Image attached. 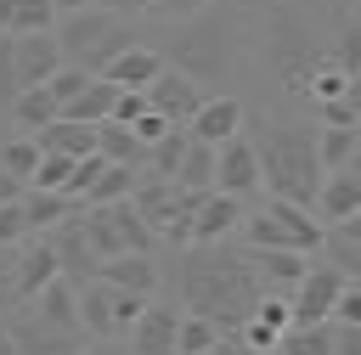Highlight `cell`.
<instances>
[{
  "mask_svg": "<svg viewBox=\"0 0 361 355\" xmlns=\"http://www.w3.org/2000/svg\"><path fill=\"white\" fill-rule=\"evenodd\" d=\"M34 231H28V220H23V197L17 203H0V248H17V242H28Z\"/></svg>",
  "mask_w": 361,
  "mask_h": 355,
  "instance_id": "obj_41",
  "label": "cell"
},
{
  "mask_svg": "<svg viewBox=\"0 0 361 355\" xmlns=\"http://www.w3.org/2000/svg\"><path fill=\"white\" fill-rule=\"evenodd\" d=\"M0 34H11V0H0Z\"/></svg>",
  "mask_w": 361,
  "mask_h": 355,
  "instance_id": "obj_51",
  "label": "cell"
},
{
  "mask_svg": "<svg viewBox=\"0 0 361 355\" xmlns=\"http://www.w3.org/2000/svg\"><path fill=\"white\" fill-rule=\"evenodd\" d=\"M203 192H186L175 180H158V175H135V192H130V208L152 225L158 242L169 248H186L192 242V208H197Z\"/></svg>",
  "mask_w": 361,
  "mask_h": 355,
  "instance_id": "obj_7",
  "label": "cell"
},
{
  "mask_svg": "<svg viewBox=\"0 0 361 355\" xmlns=\"http://www.w3.org/2000/svg\"><path fill=\"white\" fill-rule=\"evenodd\" d=\"M243 124H248V107L220 90V96H203V101H197V113L186 118V135L203 141V147H220V141H231Z\"/></svg>",
  "mask_w": 361,
  "mask_h": 355,
  "instance_id": "obj_13",
  "label": "cell"
},
{
  "mask_svg": "<svg viewBox=\"0 0 361 355\" xmlns=\"http://www.w3.org/2000/svg\"><path fill=\"white\" fill-rule=\"evenodd\" d=\"M350 276H338L327 259H316L310 254V265H305V276L288 287V327H310V321H327V310H333V299H338V287H344Z\"/></svg>",
  "mask_w": 361,
  "mask_h": 355,
  "instance_id": "obj_8",
  "label": "cell"
},
{
  "mask_svg": "<svg viewBox=\"0 0 361 355\" xmlns=\"http://www.w3.org/2000/svg\"><path fill=\"white\" fill-rule=\"evenodd\" d=\"M316 124L355 130V124H361V90H350V96H333V101H316Z\"/></svg>",
  "mask_w": 361,
  "mask_h": 355,
  "instance_id": "obj_38",
  "label": "cell"
},
{
  "mask_svg": "<svg viewBox=\"0 0 361 355\" xmlns=\"http://www.w3.org/2000/svg\"><path fill=\"white\" fill-rule=\"evenodd\" d=\"M73 299H79V332H85V338H118V321H113V287H107L102 276L79 282Z\"/></svg>",
  "mask_w": 361,
  "mask_h": 355,
  "instance_id": "obj_23",
  "label": "cell"
},
{
  "mask_svg": "<svg viewBox=\"0 0 361 355\" xmlns=\"http://www.w3.org/2000/svg\"><path fill=\"white\" fill-rule=\"evenodd\" d=\"M96 276L107 287H124V293L152 299L158 282H164V265H158V254H113V259H96Z\"/></svg>",
  "mask_w": 361,
  "mask_h": 355,
  "instance_id": "obj_18",
  "label": "cell"
},
{
  "mask_svg": "<svg viewBox=\"0 0 361 355\" xmlns=\"http://www.w3.org/2000/svg\"><path fill=\"white\" fill-rule=\"evenodd\" d=\"M243 130H248L254 158H259V192L310 208V197H316V186H322L316 124H299V118H259V124H243Z\"/></svg>",
  "mask_w": 361,
  "mask_h": 355,
  "instance_id": "obj_2",
  "label": "cell"
},
{
  "mask_svg": "<svg viewBox=\"0 0 361 355\" xmlns=\"http://www.w3.org/2000/svg\"><path fill=\"white\" fill-rule=\"evenodd\" d=\"M355 152H361V124H355V130L316 124V158H322V175H327V169H344V163H355Z\"/></svg>",
  "mask_w": 361,
  "mask_h": 355,
  "instance_id": "obj_30",
  "label": "cell"
},
{
  "mask_svg": "<svg viewBox=\"0 0 361 355\" xmlns=\"http://www.w3.org/2000/svg\"><path fill=\"white\" fill-rule=\"evenodd\" d=\"M175 327H180V304L152 293V299L141 304V316L130 321L124 349H130V355H175Z\"/></svg>",
  "mask_w": 361,
  "mask_h": 355,
  "instance_id": "obj_10",
  "label": "cell"
},
{
  "mask_svg": "<svg viewBox=\"0 0 361 355\" xmlns=\"http://www.w3.org/2000/svg\"><path fill=\"white\" fill-rule=\"evenodd\" d=\"M56 11L51 0H11V34H51Z\"/></svg>",
  "mask_w": 361,
  "mask_h": 355,
  "instance_id": "obj_36",
  "label": "cell"
},
{
  "mask_svg": "<svg viewBox=\"0 0 361 355\" xmlns=\"http://www.w3.org/2000/svg\"><path fill=\"white\" fill-rule=\"evenodd\" d=\"M34 163H39V147H34V135H23V130H17V135H6V141H0V169H6V175H17L23 186H28Z\"/></svg>",
  "mask_w": 361,
  "mask_h": 355,
  "instance_id": "obj_34",
  "label": "cell"
},
{
  "mask_svg": "<svg viewBox=\"0 0 361 355\" xmlns=\"http://www.w3.org/2000/svg\"><path fill=\"white\" fill-rule=\"evenodd\" d=\"M6 338L17 344V355H79V344H85V332H68V327H51V321H39L28 304H17V310H6Z\"/></svg>",
  "mask_w": 361,
  "mask_h": 355,
  "instance_id": "obj_9",
  "label": "cell"
},
{
  "mask_svg": "<svg viewBox=\"0 0 361 355\" xmlns=\"http://www.w3.org/2000/svg\"><path fill=\"white\" fill-rule=\"evenodd\" d=\"M310 214H316L322 225H327V220H350V214H361V169H355V163L327 169L322 186H316V197H310Z\"/></svg>",
  "mask_w": 361,
  "mask_h": 355,
  "instance_id": "obj_16",
  "label": "cell"
},
{
  "mask_svg": "<svg viewBox=\"0 0 361 355\" xmlns=\"http://www.w3.org/2000/svg\"><path fill=\"white\" fill-rule=\"evenodd\" d=\"M96 6H107V11H135V0H96Z\"/></svg>",
  "mask_w": 361,
  "mask_h": 355,
  "instance_id": "obj_52",
  "label": "cell"
},
{
  "mask_svg": "<svg viewBox=\"0 0 361 355\" xmlns=\"http://www.w3.org/2000/svg\"><path fill=\"white\" fill-rule=\"evenodd\" d=\"M316 259H327L338 276H361V214L350 220H327L322 225V242H316Z\"/></svg>",
  "mask_w": 361,
  "mask_h": 355,
  "instance_id": "obj_19",
  "label": "cell"
},
{
  "mask_svg": "<svg viewBox=\"0 0 361 355\" xmlns=\"http://www.w3.org/2000/svg\"><path fill=\"white\" fill-rule=\"evenodd\" d=\"M130 130H135V141H141V147H152V141H158V135H164V130H175V124H164V118H158V113H152V107H147V113H141V118H135V124H130Z\"/></svg>",
  "mask_w": 361,
  "mask_h": 355,
  "instance_id": "obj_46",
  "label": "cell"
},
{
  "mask_svg": "<svg viewBox=\"0 0 361 355\" xmlns=\"http://www.w3.org/2000/svg\"><path fill=\"white\" fill-rule=\"evenodd\" d=\"M6 118H11L23 135H34V130H45V124L56 118V101H51L45 85H28V90H17V101L6 107Z\"/></svg>",
  "mask_w": 361,
  "mask_h": 355,
  "instance_id": "obj_28",
  "label": "cell"
},
{
  "mask_svg": "<svg viewBox=\"0 0 361 355\" xmlns=\"http://www.w3.org/2000/svg\"><path fill=\"white\" fill-rule=\"evenodd\" d=\"M85 6H96V0H51V11H56V17H68V11H85Z\"/></svg>",
  "mask_w": 361,
  "mask_h": 355,
  "instance_id": "obj_50",
  "label": "cell"
},
{
  "mask_svg": "<svg viewBox=\"0 0 361 355\" xmlns=\"http://www.w3.org/2000/svg\"><path fill=\"white\" fill-rule=\"evenodd\" d=\"M39 152H62V158H90L96 152V124H73V118H51L45 130H34Z\"/></svg>",
  "mask_w": 361,
  "mask_h": 355,
  "instance_id": "obj_24",
  "label": "cell"
},
{
  "mask_svg": "<svg viewBox=\"0 0 361 355\" xmlns=\"http://www.w3.org/2000/svg\"><path fill=\"white\" fill-rule=\"evenodd\" d=\"M39 237L51 242V254H56V270H62L73 287L96 276V254H90V242H85V225H79V214H68L62 225H51V231H39Z\"/></svg>",
  "mask_w": 361,
  "mask_h": 355,
  "instance_id": "obj_17",
  "label": "cell"
},
{
  "mask_svg": "<svg viewBox=\"0 0 361 355\" xmlns=\"http://www.w3.org/2000/svg\"><path fill=\"white\" fill-rule=\"evenodd\" d=\"M17 197H23V180H17V175H6V169H0V203H17Z\"/></svg>",
  "mask_w": 361,
  "mask_h": 355,
  "instance_id": "obj_49",
  "label": "cell"
},
{
  "mask_svg": "<svg viewBox=\"0 0 361 355\" xmlns=\"http://www.w3.org/2000/svg\"><path fill=\"white\" fill-rule=\"evenodd\" d=\"M214 338H220V327H214V321H203V316L180 310V327H175V355H197V349H209Z\"/></svg>",
  "mask_w": 361,
  "mask_h": 355,
  "instance_id": "obj_35",
  "label": "cell"
},
{
  "mask_svg": "<svg viewBox=\"0 0 361 355\" xmlns=\"http://www.w3.org/2000/svg\"><path fill=\"white\" fill-rule=\"evenodd\" d=\"M180 152H186V130L175 124V130H164V135L147 147V158H141V175H158V180H169V175H175V163H180Z\"/></svg>",
  "mask_w": 361,
  "mask_h": 355,
  "instance_id": "obj_33",
  "label": "cell"
},
{
  "mask_svg": "<svg viewBox=\"0 0 361 355\" xmlns=\"http://www.w3.org/2000/svg\"><path fill=\"white\" fill-rule=\"evenodd\" d=\"M169 282H175V304L203 316V321H214L220 338H231L248 321L254 299L265 293L254 265L243 259V248H226V242H186V248H175Z\"/></svg>",
  "mask_w": 361,
  "mask_h": 355,
  "instance_id": "obj_1",
  "label": "cell"
},
{
  "mask_svg": "<svg viewBox=\"0 0 361 355\" xmlns=\"http://www.w3.org/2000/svg\"><path fill=\"white\" fill-rule=\"evenodd\" d=\"M68 175H73V158H62V152H39L28 186H39V192H68Z\"/></svg>",
  "mask_w": 361,
  "mask_h": 355,
  "instance_id": "obj_37",
  "label": "cell"
},
{
  "mask_svg": "<svg viewBox=\"0 0 361 355\" xmlns=\"http://www.w3.org/2000/svg\"><path fill=\"white\" fill-rule=\"evenodd\" d=\"M243 214H248V203L243 197H231V192H203L197 197V208H192V242H231L237 237V225H243Z\"/></svg>",
  "mask_w": 361,
  "mask_h": 355,
  "instance_id": "obj_14",
  "label": "cell"
},
{
  "mask_svg": "<svg viewBox=\"0 0 361 355\" xmlns=\"http://www.w3.org/2000/svg\"><path fill=\"white\" fill-rule=\"evenodd\" d=\"M96 152H102L107 163H130V169H141V158H147V147L135 141V130H130V124H113V118L96 124Z\"/></svg>",
  "mask_w": 361,
  "mask_h": 355,
  "instance_id": "obj_29",
  "label": "cell"
},
{
  "mask_svg": "<svg viewBox=\"0 0 361 355\" xmlns=\"http://www.w3.org/2000/svg\"><path fill=\"white\" fill-rule=\"evenodd\" d=\"M237 51H243V23L214 0V6L192 11V17H180V23L169 28V39H164L158 56H164L175 73H186L192 85H231Z\"/></svg>",
  "mask_w": 361,
  "mask_h": 355,
  "instance_id": "obj_3",
  "label": "cell"
},
{
  "mask_svg": "<svg viewBox=\"0 0 361 355\" xmlns=\"http://www.w3.org/2000/svg\"><path fill=\"white\" fill-rule=\"evenodd\" d=\"M169 180L186 186V192H209V186H214V147H203V141L186 135V152H180V163H175Z\"/></svg>",
  "mask_w": 361,
  "mask_h": 355,
  "instance_id": "obj_31",
  "label": "cell"
},
{
  "mask_svg": "<svg viewBox=\"0 0 361 355\" xmlns=\"http://www.w3.org/2000/svg\"><path fill=\"white\" fill-rule=\"evenodd\" d=\"M141 96H147V107H152L164 124H180V130H186V118H192V113H197V101H203V85H192L186 73H175V68L164 62V68H158V79H152Z\"/></svg>",
  "mask_w": 361,
  "mask_h": 355,
  "instance_id": "obj_12",
  "label": "cell"
},
{
  "mask_svg": "<svg viewBox=\"0 0 361 355\" xmlns=\"http://www.w3.org/2000/svg\"><path fill=\"white\" fill-rule=\"evenodd\" d=\"M56 45H62V62L85 68V73H102L124 45H135V28L124 11H107V6H85V11H68L56 17Z\"/></svg>",
  "mask_w": 361,
  "mask_h": 355,
  "instance_id": "obj_4",
  "label": "cell"
},
{
  "mask_svg": "<svg viewBox=\"0 0 361 355\" xmlns=\"http://www.w3.org/2000/svg\"><path fill=\"white\" fill-rule=\"evenodd\" d=\"M322 39H316V23L299 11V6H271V17L259 23V56H265V68L299 96V85H305V73L322 62Z\"/></svg>",
  "mask_w": 361,
  "mask_h": 355,
  "instance_id": "obj_5",
  "label": "cell"
},
{
  "mask_svg": "<svg viewBox=\"0 0 361 355\" xmlns=\"http://www.w3.org/2000/svg\"><path fill=\"white\" fill-rule=\"evenodd\" d=\"M79 355H130V349H124L118 338H85V344H79Z\"/></svg>",
  "mask_w": 361,
  "mask_h": 355,
  "instance_id": "obj_47",
  "label": "cell"
},
{
  "mask_svg": "<svg viewBox=\"0 0 361 355\" xmlns=\"http://www.w3.org/2000/svg\"><path fill=\"white\" fill-rule=\"evenodd\" d=\"M214 192H231V197H259V158H254V141L248 130H237L231 141L214 147Z\"/></svg>",
  "mask_w": 361,
  "mask_h": 355,
  "instance_id": "obj_11",
  "label": "cell"
},
{
  "mask_svg": "<svg viewBox=\"0 0 361 355\" xmlns=\"http://www.w3.org/2000/svg\"><path fill=\"white\" fill-rule=\"evenodd\" d=\"M327 62L344 68V73H361V28H355V23H338V39H333Z\"/></svg>",
  "mask_w": 361,
  "mask_h": 355,
  "instance_id": "obj_39",
  "label": "cell"
},
{
  "mask_svg": "<svg viewBox=\"0 0 361 355\" xmlns=\"http://www.w3.org/2000/svg\"><path fill=\"white\" fill-rule=\"evenodd\" d=\"M113 96H118V85H107V79H90L73 101H62V113L56 118H73V124H102L107 113H113Z\"/></svg>",
  "mask_w": 361,
  "mask_h": 355,
  "instance_id": "obj_27",
  "label": "cell"
},
{
  "mask_svg": "<svg viewBox=\"0 0 361 355\" xmlns=\"http://www.w3.org/2000/svg\"><path fill=\"white\" fill-rule=\"evenodd\" d=\"M17 101V68H11V34H0V113Z\"/></svg>",
  "mask_w": 361,
  "mask_h": 355,
  "instance_id": "obj_43",
  "label": "cell"
},
{
  "mask_svg": "<svg viewBox=\"0 0 361 355\" xmlns=\"http://www.w3.org/2000/svg\"><path fill=\"white\" fill-rule=\"evenodd\" d=\"M237 242H243V248H293V254H316V242H322V220H316L305 203L265 197L259 208L243 214Z\"/></svg>",
  "mask_w": 361,
  "mask_h": 355,
  "instance_id": "obj_6",
  "label": "cell"
},
{
  "mask_svg": "<svg viewBox=\"0 0 361 355\" xmlns=\"http://www.w3.org/2000/svg\"><path fill=\"white\" fill-rule=\"evenodd\" d=\"M158 68H164V56H158L152 45H141V39H135V45H124V51H118L96 79H107V85H118V90H147V85L158 79Z\"/></svg>",
  "mask_w": 361,
  "mask_h": 355,
  "instance_id": "obj_22",
  "label": "cell"
},
{
  "mask_svg": "<svg viewBox=\"0 0 361 355\" xmlns=\"http://www.w3.org/2000/svg\"><path fill=\"white\" fill-rule=\"evenodd\" d=\"M28 310H34L39 321H51V327H68V332H79V299H73V282H68V276L45 282V287L28 299Z\"/></svg>",
  "mask_w": 361,
  "mask_h": 355,
  "instance_id": "obj_25",
  "label": "cell"
},
{
  "mask_svg": "<svg viewBox=\"0 0 361 355\" xmlns=\"http://www.w3.org/2000/svg\"><path fill=\"white\" fill-rule=\"evenodd\" d=\"M237 248H243V242H237ZM243 259L254 265V276H259L265 293H288V287L305 276V265H310V254H293V248H243Z\"/></svg>",
  "mask_w": 361,
  "mask_h": 355,
  "instance_id": "obj_21",
  "label": "cell"
},
{
  "mask_svg": "<svg viewBox=\"0 0 361 355\" xmlns=\"http://www.w3.org/2000/svg\"><path fill=\"white\" fill-rule=\"evenodd\" d=\"M327 321H338V327H361V287H355V282H344V287H338V299H333Z\"/></svg>",
  "mask_w": 361,
  "mask_h": 355,
  "instance_id": "obj_42",
  "label": "cell"
},
{
  "mask_svg": "<svg viewBox=\"0 0 361 355\" xmlns=\"http://www.w3.org/2000/svg\"><path fill=\"white\" fill-rule=\"evenodd\" d=\"M141 113H147V96H141V90H118V96H113V113H107V118H113V124H135Z\"/></svg>",
  "mask_w": 361,
  "mask_h": 355,
  "instance_id": "obj_44",
  "label": "cell"
},
{
  "mask_svg": "<svg viewBox=\"0 0 361 355\" xmlns=\"http://www.w3.org/2000/svg\"><path fill=\"white\" fill-rule=\"evenodd\" d=\"M197 355H248V349H243V344H237V332H231V338H214V344H209V349H197Z\"/></svg>",
  "mask_w": 361,
  "mask_h": 355,
  "instance_id": "obj_48",
  "label": "cell"
},
{
  "mask_svg": "<svg viewBox=\"0 0 361 355\" xmlns=\"http://www.w3.org/2000/svg\"><path fill=\"white\" fill-rule=\"evenodd\" d=\"M62 270H56V254H51V242L45 237H28V242H17V265H11V287H17V304H28L45 282H56Z\"/></svg>",
  "mask_w": 361,
  "mask_h": 355,
  "instance_id": "obj_20",
  "label": "cell"
},
{
  "mask_svg": "<svg viewBox=\"0 0 361 355\" xmlns=\"http://www.w3.org/2000/svg\"><path fill=\"white\" fill-rule=\"evenodd\" d=\"M11 68H17V90L45 85L62 68V45L56 34H11Z\"/></svg>",
  "mask_w": 361,
  "mask_h": 355,
  "instance_id": "obj_15",
  "label": "cell"
},
{
  "mask_svg": "<svg viewBox=\"0 0 361 355\" xmlns=\"http://www.w3.org/2000/svg\"><path fill=\"white\" fill-rule=\"evenodd\" d=\"M135 175H141V169H130V163H102V175L85 186L79 203H85V208H90V203H118V197L135 192Z\"/></svg>",
  "mask_w": 361,
  "mask_h": 355,
  "instance_id": "obj_32",
  "label": "cell"
},
{
  "mask_svg": "<svg viewBox=\"0 0 361 355\" xmlns=\"http://www.w3.org/2000/svg\"><path fill=\"white\" fill-rule=\"evenodd\" d=\"M90 79H96V73H85V68H73V62H62V68H56V73L45 79V90H51V101H56V113H62V101H73V96H79V90L90 85Z\"/></svg>",
  "mask_w": 361,
  "mask_h": 355,
  "instance_id": "obj_40",
  "label": "cell"
},
{
  "mask_svg": "<svg viewBox=\"0 0 361 355\" xmlns=\"http://www.w3.org/2000/svg\"><path fill=\"white\" fill-rule=\"evenodd\" d=\"M68 214H79V203L68 197V192H39V186H23V220H28V231L39 237V231H51V225H62Z\"/></svg>",
  "mask_w": 361,
  "mask_h": 355,
  "instance_id": "obj_26",
  "label": "cell"
},
{
  "mask_svg": "<svg viewBox=\"0 0 361 355\" xmlns=\"http://www.w3.org/2000/svg\"><path fill=\"white\" fill-rule=\"evenodd\" d=\"M11 265H17V248H0V316L17 310V287H11Z\"/></svg>",
  "mask_w": 361,
  "mask_h": 355,
  "instance_id": "obj_45",
  "label": "cell"
}]
</instances>
